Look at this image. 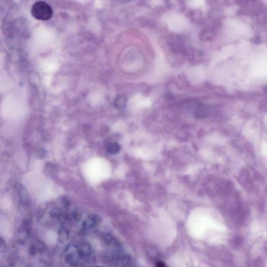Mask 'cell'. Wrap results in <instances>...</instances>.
Segmentation results:
<instances>
[{"mask_svg": "<svg viewBox=\"0 0 267 267\" xmlns=\"http://www.w3.org/2000/svg\"><path fill=\"white\" fill-rule=\"evenodd\" d=\"M31 12L35 18L41 21L49 20L53 15L52 7L48 3L43 1H39L33 4Z\"/></svg>", "mask_w": 267, "mask_h": 267, "instance_id": "1", "label": "cell"}, {"mask_svg": "<svg viewBox=\"0 0 267 267\" xmlns=\"http://www.w3.org/2000/svg\"><path fill=\"white\" fill-rule=\"evenodd\" d=\"M108 151L111 153H118L120 150V146L116 143H111L108 147Z\"/></svg>", "mask_w": 267, "mask_h": 267, "instance_id": "2", "label": "cell"}, {"mask_svg": "<svg viewBox=\"0 0 267 267\" xmlns=\"http://www.w3.org/2000/svg\"><path fill=\"white\" fill-rule=\"evenodd\" d=\"M33 245H35L38 253H42L45 249V244L41 240L37 241Z\"/></svg>", "mask_w": 267, "mask_h": 267, "instance_id": "3", "label": "cell"}, {"mask_svg": "<svg viewBox=\"0 0 267 267\" xmlns=\"http://www.w3.org/2000/svg\"><path fill=\"white\" fill-rule=\"evenodd\" d=\"M68 233L67 231L65 230H60L58 234V240L60 242H64L68 238Z\"/></svg>", "mask_w": 267, "mask_h": 267, "instance_id": "4", "label": "cell"}, {"mask_svg": "<svg viewBox=\"0 0 267 267\" xmlns=\"http://www.w3.org/2000/svg\"><path fill=\"white\" fill-rule=\"evenodd\" d=\"M50 214L52 217H56L61 215V211L58 208H54L50 212Z\"/></svg>", "mask_w": 267, "mask_h": 267, "instance_id": "5", "label": "cell"}, {"mask_svg": "<svg viewBox=\"0 0 267 267\" xmlns=\"http://www.w3.org/2000/svg\"><path fill=\"white\" fill-rule=\"evenodd\" d=\"M125 104V100L123 97L118 98L115 101V105L118 106V108L123 107Z\"/></svg>", "mask_w": 267, "mask_h": 267, "instance_id": "6", "label": "cell"}, {"mask_svg": "<svg viewBox=\"0 0 267 267\" xmlns=\"http://www.w3.org/2000/svg\"><path fill=\"white\" fill-rule=\"evenodd\" d=\"M37 249H36L35 245H33V244L31 245L29 249V254L31 255V256H35L37 254Z\"/></svg>", "mask_w": 267, "mask_h": 267, "instance_id": "7", "label": "cell"}, {"mask_svg": "<svg viewBox=\"0 0 267 267\" xmlns=\"http://www.w3.org/2000/svg\"><path fill=\"white\" fill-rule=\"evenodd\" d=\"M156 267H166V264L164 263L163 262H162V261H160V262H158L157 264H156Z\"/></svg>", "mask_w": 267, "mask_h": 267, "instance_id": "8", "label": "cell"}, {"mask_svg": "<svg viewBox=\"0 0 267 267\" xmlns=\"http://www.w3.org/2000/svg\"><path fill=\"white\" fill-rule=\"evenodd\" d=\"M4 244V240L1 237H0V247Z\"/></svg>", "mask_w": 267, "mask_h": 267, "instance_id": "9", "label": "cell"}, {"mask_svg": "<svg viewBox=\"0 0 267 267\" xmlns=\"http://www.w3.org/2000/svg\"></svg>", "mask_w": 267, "mask_h": 267, "instance_id": "10", "label": "cell"}]
</instances>
